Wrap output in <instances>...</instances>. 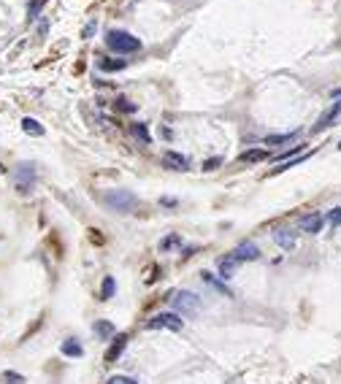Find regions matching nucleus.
<instances>
[{"label": "nucleus", "instance_id": "3", "mask_svg": "<svg viewBox=\"0 0 341 384\" xmlns=\"http://www.w3.org/2000/svg\"><path fill=\"white\" fill-rule=\"evenodd\" d=\"M103 200H106V206L108 209H114V211H133L138 206V200H136V195L128 192V190H108L106 195H103Z\"/></svg>", "mask_w": 341, "mask_h": 384}, {"label": "nucleus", "instance_id": "21", "mask_svg": "<svg viewBox=\"0 0 341 384\" xmlns=\"http://www.w3.org/2000/svg\"><path fill=\"white\" fill-rule=\"evenodd\" d=\"M203 279H206V282H209V284H211V287H214V290H219V292H222V295H228V298H230V290H228V287H225V284H222V282H217V279H214V276H211V273H209V271H203Z\"/></svg>", "mask_w": 341, "mask_h": 384}, {"label": "nucleus", "instance_id": "17", "mask_svg": "<svg viewBox=\"0 0 341 384\" xmlns=\"http://www.w3.org/2000/svg\"><path fill=\"white\" fill-rule=\"evenodd\" d=\"M292 138H298V130H292V133H282V135H268L265 144H268V146H282V144H287V141H292Z\"/></svg>", "mask_w": 341, "mask_h": 384}, {"label": "nucleus", "instance_id": "26", "mask_svg": "<svg viewBox=\"0 0 341 384\" xmlns=\"http://www.w3.org/2000/svg\"><path fill=\"white\" fill-rule=\"evenodd\" d=\"M325 219H328V222H331V225H333V227H336V225H341V209H333V211H331V214H328V216H325Z\"/></svg>", "mask_w": 341, "mask_h": 384}, {"label": "nucleus", "instance_id": "28", "mask_svg": "<svg viewBox=\"0 0 341 384\" xmlns=\"http://www.w3.org/2000/svg\"><path fill=\"white\" fill-rule=\"evenodd\" d=\"M219 163H222V160H219V157H214V160H206V165H203V168H206V171H211V168H217Z\"/></svg>", "mask_w": 341, "mask_h": 384}, {"label": "nucleus", "instance_id": "9", "mask_svg": "<svg viewBox=\"0 0 341 384\" xmlns=\"http://www.w3.org/2000/svg\"><path fill=\"white\" fill-rule=\"evenodd\" d=\"M217 268H219V276H222V279H233L236 276V268H239V260H236L233 252H230V255L219 257Z\"/></svg>", "mask_w": 341, "mask_h": 384}, {"label": "nucleus", "instance_id": "10", "mask_svg": "<svg viewBox=\"0 0 341 384\" xmlns=\"http://www.w3.org/2000/svg\"><path fill=\"white\" fill-rule=\"evenodd\" d=\"M274 241L282 246V249L290 252L292 246H295V230H290V227H276V230H274Z\"/></svg>", "mask_w": 341, "mask_h": 384}, {"label": "nucleus", "instance_id": "19", "mask_svg": "<svg viewBox=\"0 0 341 384\" xmlns=\"http://www.w3.org/2000/svg\"><path fill=\"white\" fill-rule=\"evenodd\" d=\"M97 65H100V71H122L125 68V60H108V57H103L100 62H97Z\"/></svg>", "mask_w": 341, "mask_h": 384}, {"label": "nucleus", "instance_id": "25", "mask_svg": "<svg viewBox=\"0 0 341 384\" xmlns=\"http://www.w3.org/2000/svg\"><path fill=\"white\" fill-rule=\"evenodd\" d=\"M106 384H138L136 379H130V376H111Z\"/></svg>", "mask_w": 341, "mask_h": 384}, {"label": "nucleus", "instance_id": "11", "mask_svg": "<svg viewBox=\"0 0 341 384\" xmlns=\"http://www.w3.org/2000/svg\"><path fill=\"white\" fill-rule=\"evenodd\" d=\"M125 346H128V336H117V338H114V343L108 346V352H106V363H117L119 354L125 352Z\"/></svg>", "mask_w": 341, "mask_h": 384}, {"label": "nucleus", "instance_id": "15", "mask_svg": "<svg viewBox=\"0 0 341 384\" xmlns=\"http://www.w3.org/2000/svg\"><path fill=\"white\" fill-rule=\"evenodd\" d=\"M92 330H95L97 338H111V336H114V325L106 322V319H97V322L92 325Z\"/></svg>", "mask_w": 341, "mask_h": 384}, {"label": "nucleus", "instance_id": "6", "mask_svg": "<svg viewBox=\"0 0 341 384\" xmlns=\"http://www.w3.org/2000/svg\"><path fill=\"white\" fill-rule=\"evenodd\" d=\"M233 257L239 262H252V260L260 257V246L255 244V241H241V244L233 249Z\"/></svg>", "mask_w": 341, "mask_h": 384}, {"label": "nucleus", "instance_id": "8", "mask_svg": "<svg viewBox=\"0 0 341 384\" xmlns=\"http://www.w3.org/2000/svg\"><path fill=\"white\" fill-rule=\"evenodd\" d=\"M339 114H341V100H336V103H333V106L328 108L325 114H322L320 119H317V125L311 128V133H320V130H325V128H331V125H336Z\"/></svg>", "mask_w": 341, "mask_h": 384}, {"label": "nucleus", "instance_id": "4", "mask_svg": "<svg viewBox=\"0 0 341 384\" xmlns=\"http://www.w3.org/2000/svg\"><path fill=\"white\" fill-rule=\"evenodd\" d=\"M146 330H173V333H179V330H182V317H179L176 311L154 314L146 322Z\"/></svg>", "mask_w": 341, "mask_h": 384}, {"label": "nucleus", "instance_id": "24", "mask_svg": "<svg viewBox=\"0 0 341 384\" xmlns=\"http://www.w3.org/2000/svg\"><path fill=\"white\" fill-rule=\"evenodd\" d=\"M117 108H119V111H128V114L136 111V106H133V103H128V97H119V100H117Z\"/></svg>", "mask_w": 341, "mask_h": 384}, {"label": "nucleus", "instance_id": "31", "mask_svg": "<svg viewBox=\"0 0 341 384\" xmlns=\"http://www.w3.org/2000/svg\"><path fill=\"white\" fill-rule=\"evenodd\" d=\"M331 97H333V100H341V89H336V92H333Z\"/></svg>", "mask_w": 341, "mask_h": 384}, {"label": "nucleus", "instance_id": "29", "mask_svg": "<svg viewBox=\"0 0 341 384\" xmlns=\"http://www.w3.org/2000/svg\"><path fill=\"white\" fill-rule=\"evenodd\" d=\"M92 33H95V22H90V25L84 27V33H82V36H84V38H90Z\"/></svg>", "mask_w": 341, "mask_h": 384}, {"label": "nucleus", "instance_id": "2", "mask_svg": "<svg viewBox=\"0 0 341 384\" xmlns=\"http://www.w3.org/2000/svg\"><path fill=\"white\" fill-rule=\"evenodd\" d=\"M106 46L111 51H117V54H133V51L141 49V41L125 30H108L106 33Z\"/></svg>", "mask_w": 341, "mask_h": 384}, {"label": "nucleus", "instance_id": "14", "mask_svg": "<svg viewBox=\"0 0 341 384\" xmlns=\"http://www.w3.org/2000/svg\"><path fill=\"white\" fill-rule=\"evenodd\" d=\"M265 157H268L265 149H246V152L239 154V163H263Z\"/></svg>", "mask_w": 341, "mask_h": 384}, {"label": "nucleus", "instance_id": "18", "mask_svg": "<svg viewBox=\"0 0 341 384\" xmlns=\"http://www.w3.org/2000/svg\"><path fill=\"white\" fill-rule=\"evenodd\" d=\"M130 130H133V135H136V138L141 141V144H152V135H149V130L144 128L141 122H133V125H130Z\"/></svg>", "mask_w": 341, "mask_h": 384}, {"label": "nucleus", "instance_id": "27", "mask_svg": "<svg viewBox=\"0 0 341 384\" xmlns=\"http://www.w3.org/2000/svg\"><path fill=\"white\" fill-rule=\"evenodd\" d=\"M44 3H46V0H33V3H30V19H36V16H38V11H41Z\"/></svg>", "mask_w": 341, "mask_h": 384}, {"label": "nucleus", "instance_id": "30", "mask_svg": "<svg viewBox=\"0 0 341 384\" xmlns=\"http://www.w3.org/2000/svg\"><path fill=\"white\" fill-rule=\"evenodd\" d=\"M160 203H163V206H176V200H173V198H163Z\"/></svg>", "mask_w": 341, "mask_h": 384}, {"label": "nucleus", "instance_id": "16", "mask_svg": "<svg viewBox=\"0 0 341 384\" xmlns=\"http://www.w3.org/2000/svg\"><path fill=\"white\" fill-rule=\"evenodd\" d=\"M22 130H25L27 135H44L41 122H36L33 117H25V119H22Z\"/></svg>", "mask_w": 341, "mask_h": 384}, {"label": "nucleus", "instance_id": "13", "mask_svg": "<svg viewBox=\"0 0 341 384\" xmlns=\"http://www.w3.org/2000/svg\"><path fill=\"white\" fill-rule=\"evenodd\" d=\"M62 354H65V357H82L84 346L76 341V338H65V341H62Z\"/></svg>", "mask_w": 341, "mask_h": 384}, {"label": "nucleus", "instance_id": "12", "mask_svg": "<svg viewBox=\"0 0 341 384\" xmlns=\"http://www.w3.org/2000/svg\"><path fill=\"white\" fill-rule=\"evenodd\" d=\"M165 165L168 168H173V171H187L190 168V160L184 157V154H179V152H165Z\"/></svg>", "mask_w": 341, "mask_h": 384}, {"label": "nucleus", "instance_id": "7", "mask_svg": "<svg viewBox=\"0 0 341 384\" xmlns=\"http://www.w3.org/2000/svg\"><path fill=\"white\" fill-rule=\"evenodd\" d=\"M322 225H325V216L317 214V211H311V214H303V216H300V222H298L300 230H303V233H311V236H314V233H320Z\"/></svg>", "mask_w": 341, "mask_h": 384}, {"label": "nucleus", "instance_id": "20", "mask_svg": "<svg viewBox=\"0 0 341 384\" xmlns=\"http://www.w3.org/2000/svg\"><path fill=\"white\" fill-rule=\"evenodd\" d=\"M179 244H182L179 236H165L163 241H160V252H171V249H176Z\"/></svg>", "mask_w": 341, "mask_h": 384}, {"label": "nucleus", "instance_id": "32", "mask_svg": "<svg viewBox=\"0 0 341 384\" xmlns=\"http://www.w3.org/2000/svg\"><path fill=\"white\" fill-rule=\"evenodd\" d=\"M339 149H341V141H339Z\"/></svg>", "mask_w": 341, "mask_h": 384}, {"label": "nucleus", "instance_id": "23", "mask_svg": "<svg viewBox=\"0 0 341 384\" xmlns=\"http://www.w3.org/2000/svg\"><path fill=\"white\" fill-rule=\"evenodd\" d=\"M114 290H117V284H114V279L108 276L106 282H103V295H100V298H111V295H114Z\"/></svg>", "mask_w": 341, "mask_h": 384}, {"label": "nucleus", "instance_id": "1", "mask_svg": "<svg viewBox=\"0 0 341 384\" xmlns=\"http://www.w3.org/2000/svg\"><path fill=\"white\" fill-rule=\"evenodd\" d=\"M168 303L176 314H200L203 311V300H200L195 292H187V290H176L168 295Z\"/></svg>", "mask_w": 341, "mask_h": 384}, {"label": "nucleus", "instance_id": "5", "mask_svg": "<svg viewBox=\"0 0 341 384\" xmlns=\"http://www.w3.org/2000/svg\"><path fill=\"white\" fill-rule=\"evenodd\" d=\"M33 184H36V168H33L30 163L19 165V171H16V190H19V192H30Z\"/></svg>", "mask_w": 341, "mask_h": 384}, {"label": "nucleus", "instance_id": "22", "mask_svg": "<svg viewBox=\"0 0 341 384\" xmlns=\"http://www.w3.org/2000/svg\"><path fill=\"white\" fill-rule=\"evenodd\" d=\"M3 382L5 384H25V376L16 374V371H3Z\"/></svg>", "mask_w": 341, "mask_h": 384}]
</instances>
